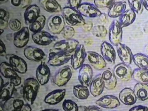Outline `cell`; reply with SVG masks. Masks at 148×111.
<instances>
[{
  "instance_id": "cell-1",
  "label": "cell",
  "mask_w": 148,
  "mask_h": 111,
  "mask_svg": "<svg viewBox=\"0 0 148 111\" xmlns=\"http://www.w3.org/2000/svg\"><path fill=\"white\" fill-rule=\"evenodd\" d=\"M40 83L34 78H28L24 82L22 95L23 99L28 105H32L39 91Z\"/></svg>"
},
{
  "instance_id": "cell-2",
  "label": "cell",
  "mask_w": 148,
  "mask_h": 111,
  "mask_svg": "<svg viewBox=\"0 0 148 111\" xmlns=\"http://www.w3.org/2000/svg\"><path fill=\"white\" fill-rule=\"evenodd\" d=\"M62 11L65 20L69 26L84 25L85 23L83 16L77 9L71 7H66L63 9Z\"/></svg>"
},
{
  "instance_id": "cell-3",
  "label": "cell",
  "mask_w": 148,
  "mask_h": 111,
  "mask_svg": "<svg viewBox=\"0 0 148 111\" xmlns=\"http://www.w3.org/2000/svg\"><path fill=\"white\" fill-rule=\"evenodd\" d=\"M72 67L66 66L60 68L53 77V83L59 87L63 86L67 84L72 76Z\"/></svg>"
},
{
  "instance_id": "cell-4",
  "label": "cell",
  "mask_w": 148,
  "mask_h": 111,
  "mask_svg": "<svg viewBox=\"0 0 148 111\" xmlns=\"http://www.w3.org/2000/svg\"><path fill=\"white\" fill-rule=\"evenodd\" d=\"M0 68L1 75L5 78L10 79V82L15 86H18L21 84V78L7 62H1L0 65Z\"/></svg>"
},
{
  "instance_id": "cell-5",
  "label": "cell",
  "mask_w": 148,
  "mask_h": 111,
  "mask_svg": "<svg viewBox=\"0 0 148 111\" xmlns=\"http://www.w3.org/2000/svg\"><path fill=\"white\" fill-rule=\"evenodd\" d=\"M47 25L51 33L58 34L62 32L65 26L64 18L61 15H52L48 18Z\"/></svg>"
},
{
  "instance_id": "cell-6",
  "label": "cell",
  "mask_w": 148,
  "mask_h": 111,
  "mask_svg": "<svg viewBox=\"0 0 148 111\" xmlns=\"http://www.w3.org/2000/svg\"><path fill=\"white\" fill-rule=\"evenodd\" d=\"M123 37V28L119 21L114 20L110 25L109 39L112 45L117 46L121 43Z\"/></svg>"
},
{
  "instance_id": "cell-7",
  "label": "cell",
  "mask_w": 148,
  "mask_h": 111,
  "mask_svg": "<svg viewBox=\"0 0 148 111\" xmlns=\"http://www.w3.org/2000/svg\"><path fill=\"white\" fill-rule=\"evenodd\" d=\"M87 52L83 44L79 45L71 56V64L73 68L75 70L80 68L84 64Z\"/></svg>"
},
{
  "instance_id": "cell-8",
  "label": "cell",
  "mask_w": 148,
  "mask_h": 111,
  "mask_svg": "<svg viewBox=\"0 0 148 111\" xmlns=\"http://www.w3.org/2000/svg\"><path fill=\"white\" fill-rule=\"evenodd\" d=\"M79 43L75 39H64L55 42L53 48L57 51L71 54L77 48Z\"/></svg>"
},
{
  "instance_id": "cell-9",
  "label": "cell",
  "mask_w": 148,
  "mask_h": 111,
  "mask_svg": "<svg viewBox=\"0 0 148 111\" xmlns=\"http://www.w3.org/2000/svg\"><path fill=\"white\" fill-rule=\"evenodd\" d=\"M7 62L21 74H25L27 70V65L25 61L18 56L14 54H8L5 56Z\"/></svg>"
},
{
  "instance_id": "cell-10",
  "label": "cell",
  "mask_w": 148,
  "mask_h": 111,
  "mask_svg": "<svg viewBox=\"0 0 148 111\" xmlns=\"http://www.w3.org/2000/svg\"><path fill=\"white\" fill-rule=\"evenodd\" d=\"M32 38L34 43L40 46H47L58 39V37L45 30L34 33Z\"/></svg>"
},
{
  "instance_id": "cell-11",
  "label": "cell",
  "mask_w": 148,
  "mask_h": 111,
  "mask_svg": "<svg viewBox=\"0 0 148 111\" xmlns=\"http://www.w3.org/2000/svg\"><path fill=\"white\" fill-rule=\"evenodd\" d=\"M71 55L64 52H51L47 62L50 66H58L67 63L71 60Z\"/></svg>"
},
{
  "instance_id": "cell-12",
  "label": "cell",
  "mask_w": 148,
  "mask_h": 111,
  "mask_svg": "<svg viewBox=\"0 0 148 111\" xmlns=\"http://www.w3.org/2000/svg\"><path fill=\"white\" fill-rule=\"evenodd\" d=\"M30 40L29 28L24 27L14 34L13 43L18 48H23L28 43Z\"/></svg>"
},
{
  "instance_id": "cell-13",
  "label": "cell",
  "mask_w": 148,
  "mask_h": 111,
  "mask_svg": "<svg viewBox=\"0 0 148 111\" xmlns=\"http://www.w3.org/2000/svg\"><path fill=\"white\" fill-rule=\"evenodd\" d=\"M24 53L27 59L33 61H42L47 57L42 49L33 46L27 47L24 49Z\"/></svg>"
},
{
  "instance_id": "cell-14",
  "label": "cell",
  "mask_w": 148,
  "mask_h": 111,
  "mask_svg": "<svg viewBox=\"0 0 148 111\" xmlns=\"http://www.w3.org/2000/svg\"><path fill=\"white\" fill-rule=\"evenodd\" d=\"M116 77L123 81H128L131 79L132 73L131 68L125 63L117 64L114 68L113 71Z\"/></svg>"
},
{
  "instance_id": "cell-15",
  "label": "cell",
  "mask_w": 148,
  "mask_h": 111,
  "mask_svg": "<svg viewBox=\"0 0 148 111\" xmlns=\"http://www.w3.org/2000/svg\"><path fill=\"white\" fill-rule=\"evenodd\" d=\"M93 71L91 67L88 64H84L79 69L78 80L80 84L89 86L92 80Z\"/></svg>"
},
{
  "instance_id": "cell-16",
  "label": "cell",
  "mask_w": 148,
  "mask_h": 111,
  "mask_svg": "<svg viewBox=\"0 0 148 111\" xmlns=\"http://www.w3.org/2000/svg\"><path fill=\"white\" fill-rule=\"evenodd\" d=\"M77 10L83 16L89 18L98 17L102 13L95 4L90 3H81L78 8Z\"/></svg>"
},
{
  "instance_id": "cell-17",
  "label": "cell",
  "mask_w": 148,
  "mask_h": 111,
  "mask_svg": "<svg viewBox=\"0 0 148 111\" xmlns=\"http://www.w3.org/2000/svg\"><path fill=\"white\" fill-rule=\"evenodd\" d=\"M51 70L48 65L42 62L36 69V76L40 84L44 86L47 84L50 79Z\"/></svg>"
},
{
  "instance_id": "cell-18",
  "label": "cell",
  "mask_w": 148,
  "mask_h": 111,
  "mask_svg": "<svg viewBox=\"0 0 148 111\" xmlns=\"http://www.w3.org/2000/svg\"><path fill=\"white\" fill-rule=\"evenodd\" d=\"M86 58L90 65L97 70H102L106 67V61L97 52L88 51Z\"/></svg>"
},
{
  "instance_id": "cell-19",
  "label": "cell",
  "mask_w": 148,
  "mask_h": 111,
  "mask_svg": "<svg viewBox=\"0 0 148 111\" xmlns=\"http://www.w3.org/2000/svg\"><path fill=\"white\" fill-rule=\"evenodd\" d=\"M96 104L99 106L106 109H112L120 105L119 99L112 95H105L99 99Z\"/></svg>"
},
{
  "instance_id": "cell-20",
  "label": "cell",
  "mask_w": 148,
  "mask_h": 111,
  "mask_svg": "<svg viewBox=\"0 0 148 111\" xmlns=\"http://www.w3.org/2000/svg\"><path fill=\"white\" fill-rule=\"evenodd\" d=\"M100 52L105 60L110 64H114L116 59V53L113 46L109 42H103L100 47Z\"/></svg>"
},
{
  "instance_id": "cell-21",
  "label": "cell",
  "mask_w": 148,
  "mask_h": 111,
  "mask_svg": "<svg viewBox=\"0 0 148 111\" xmlns=\"http://www.w3.org/2000/svg\"><path fill=\"white\" fill-rule=\"evenodd\" d=\"M66 92V90L64 88L55 89L47 94L44 99V101L49 105H57L64 99Z\"/></svg>"
},
{
  "instance_id": "cell-22",
  "label": "cell",
  "mask_w": 148,
  "mask_h": 111,
  "mask_svg": "<svg viewBox=\"0 0 148 111\" xmlns=\"http://www.w3.org/2000/svg\"><path fill=\"white\" fill-rule=\"evenodd\" d=\"M118 55L122 62L130 65L133 60V54L130 49L123 43H119L117 46Z\"/></svg>"
},
{
  "instance_id": "cell-23",
  "label": "cell",
  "mask_w": 148,
  "mask_h": 111,
  "mask_svg": "<svg viewBox=\"0 0 148 111\" xmlns=\"http://www.w3.org/2000/svg\"><path fill=\"white\" fill-rule=\"evenodd\" d=\"M90 91L94 97L99 96L103 93L105 88L102 75L98 74L92 79L90 86Z\"/></svg>"
},
{
  "instance_id": "cell-24",
  "label": "cell",
  "mask_w": 148,
  "mask_h": 111,
  "mask_svg": "<svg viewBox=\"0 0 148 111\" xmlns=\"http://www.w3.org/2000/svg\"><path fill=\"white\" fill-rule=\"evenodd\" d=\"M119 100L126 106L133 105L137 100L133 90L129 88H125L122 89L119 92Z\"/></svg>"
},
{
  "instance_id": "cell-25",
  "label": "cell",
  "mask_w": 148,
  "mask_h": 111,
  "mask_svg": "<svg viewBox=\"0 0 148 111\" xmlns=\"http://www.w3.org/2000/svg\"><path fill=\"white\" fill-rule=\"evenodd\" d=\"M102 77L104 83L105 88L108 90H112L116 86L117 81L113 71L108 68L102 74Z\"/></svg>"
},
{
  "instance_id": "cell-26",
  "label": "cell",
  "mask_w": 148,
  "mask_h": 111,
  "mask_svg": "<svg viewBox=\"0 0 148 111\" xmlns=\"http://www.w3.org/2000/svg\"><path fill=\"white\" fill-rule=\"evenodd\" d=\"M40 9L36 4L28 6L26 9L24 13V17L25 23L27 25H29L37 19L40 15Z\"/></svg>"
},
{
  "instance_id": "cell-27",
  "label": "cell",
  "mask_w": 148,
  "mask_h": 111,
  "mask_svg": "<svg viewBox=\"0 0 148 111\" xmlns=\"http://www.w3.org/2000/svg\"><path fill=\"white\" fill-rule=\"evenodd\" d=\"M15 86L11 82H8L1 87L0 102L1 105L13 97L15 90Z\"/></svg>"
},
{
  "instance_id": "cell-28",
  "label": "cell",
  "mask_w": 148,
  "mask_h": 111,
  "mask_svg": "<svg viewBox=\"0 0 148 111\" xmlns=\"http://www.w3.org/2000/svg\"><path fill=\"white\" fill-rule=\"evenodd\" d=\"M126 8L125 2L116 1L108 10V16L111 18L119 17L125 11Z\"/></svg>"
},
{
  "instance_id": "cell-29",
  "label": "cell",
  "mask_w": 148,
  "mask_h": 111,
  "mask_svg": "<svg viewBox=\"0 0 148 111\" xmlns=\"http://www.w3.org/2000/svg\"><path fill=\"white\" fill-rule=\"evenodd\" d=\"M39 3L44 10L49 13H59L63 10L56 0H39Z\"/></svg>"
},
{
  "instance_id": "cell-30",
  "label": "cell",
  "mask_w": 148,
  "mask_h": 111,
  "mask_svg": "<svg viewBox=\"0 0 148 111\" xmlns=\"http://www.w3.org/2000/svg\"><path fill=\"white\" fill-rule=\"evenodd\" d=\"M136 14L131 9H128L125 10L119 16V22L123 28L129 26L134 22L136 19Z\"/></svg>"
},
{
  "instance_id": "cell-31",
  "label": "cell",
  "mask_w": 148,
  "mask_h": 111,
  "mask_svg": "<svg viewBox=\"0 0 148 111\" xmlns=\"http://www.w3.org/2000/svg\"><path fill=\"white\" fill-rule=\"evenodd\" d=\"M133 91L137 99L142 101L148 99V85L143 83H136L134 86Z\"/></svg>"
},
{
  "instance_id": "cell-32",
  "label": "cell",
  "mask_w": 148,
  "mask_h": 111,
  "mask_svg": "<svg viewBox=\"0 0 148 111\" xmlns=\"http://www.w3.org/2000/svg\"><path fill=\"white\" fill-rule=\"evenodd\" d=\"M73 93L75 97L79 99H86L90 95V91L88 87L82 84L74 86Z\"/></svg>"
},
{
  "instance_id": "cell-33",
  "label": "cell",
  "mask_w": 148,
  "mask_h": 111,
  "mask_svg": "<svg viewBox=\"0 0 148 111\" xmlns=\"http://www.w3.org/2000/svg\"><path fill=\"white\" fill-rule=\"evenodd\" d=\"M46 21L45 16L40 15L36 20L29 24V30L34 33L41 31L45 25Z\"/></svg>"
},
{
  "instance_id": "cell-34",
  "label": "cell",
  "mask_w": 148,
  "mask_h": 111,
  "mask_svg": "<svg viewBox=\"0 0 148 111\" xmlns=\"http://www.w3.org/2000/svg\"><path fill=\"white\" fill-rule=\"evenodd\" d=\"M133 61L138 68L148 70V56L146 55L141 53L134 55Z\"/></svg>"
},
{
  "instance_id": "cell-35",
  "label": "cell",
  "mask_w": 148,
  "mask_h": 111,
  "mask_svg": "<svg viewBox=\"0 0 148 111\" xmlns=\"http://www.w3.org/2000/svg\"><path fill=\"white\" fill-rule=\"evenodd\" d=\"M133 79L136 81L143 84H148V70L137 68L132 73Z\"/></svg>"
},
{
  "instance_id": "cell-36",
  "label": "cell",
  "mask_w": 148,
  "mask_h": 111,
  "mask_svg": "<svg viewBox=\"0 0 148 111\" xmlns=\"http://www.w3.org/2000/svg\"><path fill=\"white\" fill-rule=\"evenodd\" d=\"M130 9L136 14H141L143 11V0H127Z\"/></svg>"
},
{
  "instance_id": "cell-37",
  "label": "cell",
  "mask_w": 148,
  "mask_h": 111,
  "mask_svg": "<svg viewBox=\"0 0 148 111\" xmlns=\"http://www.w3.org/2000/svg\"><path fill=\"white\" fill-rule=\"evenodd\" d=\"M91 30L92 34L99 38H105L107 34V29L103 25H96L92 27Z\"/></svg>"
},
{
  "instance_id": "cell-38",
  "label": "cell",
  "mask_w": 148,
  "mask_h": 111,
  "mask_svg": "<svg viewBox=\"0 0 148 111\" xmlns=\"http://www.w3.org/2000/svg\"><path fill=\"white\" fill-rule=\"evenodd\" d=\"M9 13L2 8L0 10V29H4L7 27L9 21Z\"/></svg>"
},
{
  "instance_id": "cell-39",
  "label": "cell",
  "mask_w": 148,
  "mask_h": 111,
  "mask_svg": "<svg viewBox=\"0 0 148 111\" xmlns=\"http://www.w3.org/2000/svg\"><path fill=\"white\" fill-rule=\"evenodd\" d=\"M62 107L64 111H79V108L76 102L71 99H66L63 101Z\"/></svg>"
},
{
  "instance_id": "cell-40",
  "label": "cell",
  "mask_w": 148,
  "mask_h": 111,
  "mask_svg": "<svg viewBox=\"0 0 148 111\" xmlns=\"http://www.w3.org/2000/svg\"><path fill=\"white\" fill-rule=\"evenodd\" d=\"M116 0H94V4L98 8L108 9L111 7Z\"/></svg>"
},
{
  "instance_id": "cell-41",
  "label": "cell",
  "mask_w": 148,
  "mask_h": 111,
  "mask_svg": "<svg viewBox=\"0 0 148 111\" xmlns=\"http://www.w3.org/2000/svg\"><path fill=\"white\" fill-rule=\"evenodd\" d=\"M75 31L72 26H65L62 31V36L65 39H71L74 36Z\"/></svg>"
},
{
  "instance_id": "cell-42",
  "label": "cell",
  "mask_w": 148,
  "mask_h": 111,
  "mask_svg": "<svg viewBox=\"0 0 148 111\" xmlns=\"http://www.w3.org/2000/svg\"><path fill=\"white\" fill-rule=\"evenodd\" d=\"M10 29L14 31H18L21 28V23L19 20L12 19L8 23Z\"/></svg>"
},
{
  "instance_id": "cell-43",
  "label": "cell",
  "mask_w": 148,
  "mask_h": 111,
  "mask_svg": "<svg viewBox=\"0 0 148 111\" xmlns=\"http://www.w3.org/2000/svg\"><path fill=\"white\" fill-rule=\"evenodd\" d=\"M82 0H68L70 7L77 9L81 3Z\"/></svg>"
},
{
  "instance_id": "cell-44",
  "label": "cell",
  "mask_w": 148,
  "mask_h": 111,
  "mask_svg": "<svg viewBox=\"0 0 148 111\" xmlns=\"http://www.w3.org/2000/svg\"><path fill=\"white\" fill-rule=\"evenodd\" d=\"M129 111H148V107L146 106L138 105L132 108Z\"/></svg>"
},
{
  "instance_id": "cell-45",
  "label": "cell",
  "mask_w": 148,
  "mask_h": 111,
  "mask_svg": "<svg viewBox=\"0 0 148 111\" xmlns=\"http://www.w3.org/2000/svg\"><path fill=\"white\" fill-rule=\"evenodd\" d=\"M82 111H102L101 108L96 106H90L88 107L83 106Z\"/></svg>"
},
{
  "instance_id": "cell-46",
  "label": "cell",
  "mask_w": 148,
  "mask_h": 111,
  "mask_svg": "<svg viewBox=\"0 0 148 111\" xmlns=\"http://www.w3.org/2000/svg\"><path fill=\"white\" fill-rule=\"evenodd\" d=\"M32 108L31 106L27 104H24L23 106L14 111H32Z\"/></svg>"
},
{
  "instance_id": "cell-47",
  "label": "cell",
  "mask_w": 148,
  "mask_h": 111,
  "mask_svg": "<svg viewBox=\"0 0 148 111\" xmlns=\"http://www.w3.org/2000/svg\"><path fill=\"white\" fill-rule=\"evenodd\" d=\"M6 48L5 45V43L3 42L2 40H1V42H0V51H1V56H5L6 54Z\"/></svg>"
},
{
  "instance_id": "cell-48",
  "label": "cell",
  "mask_w": 148,
  "mask_h": 111,
  "mask_svg": "<svg viewBox=\"0 0 148 111\" xmlns=\"http://www.w3.org/2000/svg\"><path fill=\"white\" fill-rule=\"evenodd\" d=\"M83 26L85 30L87 31H90L92 29V27H93V24L91 22L87 23H85L83 25Z\"/></svg>"
},
{
  "instance_id": "cell-49",
  "label": "cell",
  "mask_w": 148,
  "mask_h": 111,
  "mask_svg": "<svg viewBox=\"0 0 148 111\" xmlns=\"http://www.w3.org/2000/svg\"><path fill=\"white\" fill-rule=\"evenodd\" d=\"M99 19L100 21L103 23H106L108 21V18L107 15L105 13H101V14L99 16Z\"/></svg>"
},
{
  "instance_id": "cell-50",
  "label": "cell",
  "mask_w": 148,
  "mask_h": 111,
  "mask_svg": "<svg viewBox=\"0 0 148 111\" xmlns=\"http://www.w3.org/2000/svg\"><path fill=\"white\" fill-rule=\"evenodd\" d=\"M21 2V8H22L28 7L30 3V0H20Z\"/></svg>"
},
{
  "instance_id": "cell-51",
  "label": "cell",
  "mask_w": 148,
  "mask_h": 111,
  "mask_svg": "<svg viewBox=\"0 0 148 111\" xmlns=\"http://www.w3.org/2000/svg\"><path fill=\"white\" fill-rule=\"evenodd\" d=\"M143 7L148 11V0H143Z\"/></svg>"
},
{
  "instance_id": "cell-52",
  "label": "cell",
  "mask_w": 148,
  "mask_h": 111,
  "mask_svg": "<svg viewBox=\"0 0 148 111\" xmlns=\"http://www.w3.org/2000/svg\"><path fill=\"white\" fill-rule=\"evenodd\" d=\"M143 30L145 33L148 34V21H147L145 23L144 27Z\"/></svg>"
},
{
  "instance_id": "cell-53",
  "label": "cell",
  "mask_w": 148,
  "mask_h": 111,
  "mask_svg": "<svg viewBox=\"0 0 148 111\" xmlns=\"http://www.w3.org/2000/svg\"><path fill=\"white\" fill-rule=\"evenodd\" d=\"M40 111H59L57 109H45L41 110Z\"/></svg>"
},
{
  "instance_id": "cell-54",
  "label": "cell",
  "mask_w": 148,
  "mask_h": 111,
  "mask_svg": "<svg viewBox=\"0 0 148 111\" xmlns=\"http://www.w3.org/2000/svg\"><path fill=\"white\" fill-rule=\"evenodd\" d=\"M1 87L4 85V80L2 79V77H1Z\"/></svg>"
},
{
  "instance_id": "cell-55",
  "label": "cell",
  "mask_w": 148,
  "mask_h": 111,
  "mask_svg": "<svg viewBox=\"0 0 148 111\" xmlns=\"http://www.w3.org/2000/svg\"><path fill=\"white\" fill-rule=\"evenodd\" d=\"M145 51L146 53V54H147V56H148V44L146 45L145 47Z\"/></svg>"
},
{
  "instance_id": "cell-56",
  "label": "cell",
  "mask_w": 148,
  "mask_h": 111,
  "mask_svg": "<svg viewBox=\"0 0 148 111\" xmlns=\"http://www.w3.org/2000/svg\"><path fill=\"white\" fill-rule=\"evenodd\" d=\"M8 0H0V2H3V3H5L6 2H7L8 1Z\"/></svg>"
},
{
  "instance_id": "cell-57",
  "label": "cell",
  "mask_w": 148,
  "mask_h": 111,
  "mask_svg": "<svg viewBox=\"0 0 148 111\" xmlns=\"http://www.w3.org/2000/svg\"><path fill=\"white\" fill-rule=\"evenodd\" d=\"M0 111H5V110L3 109V108H2V107L1 106V109H0Z\"/></svg>"
},
{
  "instance_id": "cell-58",
  "label": "cell",
  "mask_w": 148,
  "mask_h": 111,
  "mask_svg": "<svg viewBox=\"0 0 148 111\" xmlns=\"http://www.w3.org/2000/svg\"><path fill=\"white\" fill-rule=\"evenodd\" d=\"M0 30H1V34H2V33H3V32H4V29H0Z\"/></svg>"
},
{
  "instance_id": "cell-59",
  "label": "cell",
  "mask_w": 148,
  "mask_h": 111,
  "mask_svg": "<svg viewBox=\"0 0 148 111\" xmlns=\"http://www.w3.org/2000/svg\"><path fill=\"white\" fill-rule=\"evenodd\" d=\"M84 1H94V0H84Z\"/></svg>"
},
{
  "instance_id": "cell-60",
  "label": "cell",
  "mask_w": 148,
  "mask_h": 111,
  "mask_svg": "<svg viewBox=\"0 0 148 111\" xmlns=\"http://www.w3.org/2000/svg\"></svg>"
}]
</instances>
